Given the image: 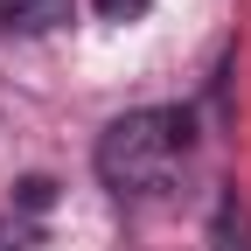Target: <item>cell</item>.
Here are the masks:
<instances>
[{
    "mask_svg": "<svg viewBox=\"0 0 251 251\" xmlns=\"http://www.w3.org/2000/svg\"><path fill=\"white\" fill-rule=\"evenodd\" d=\"M98 7H105L112 21H133V14H147V0H98Z\"/></svg>",
    "mask_w": 251,
    "mask_h": 251,
    "instance_id": "3957f363",
    "label": "cell"
},
{
    "mask_svg": "<svg viewBox=\"0 0 251 251\" xmlns=\"http://www.w3.org/2000/svg\"><path fill=\"white\" fill-rule=\"evenodd\" d=\"M188 147H196L188 112H175V105H147V112H126V119H112L105 133H98V175H105L112 196L147 202V196H161V188L181 175Z\"/></svg>",
    "mask_w": 251,
    "mask_h": 251,
    "instance_id": "6da1fadb",
    "label": "cell"
},
{
    "mask_svg": "<svg viewBox=\"0 0 251 251\" xmlns=\"http://www.w3.org/2000/svg\"><path fill=\"white\" fill-rule=\"evenodd\" d=\"M209 251H251V202L237 188L216 196V216H209Z\"/></svg>",
    "mask_w": 251,
    "mask_h": 251,
    "instance_id": "7a4b0ae2",
    "label": "cell"
}]
</instances>
